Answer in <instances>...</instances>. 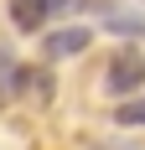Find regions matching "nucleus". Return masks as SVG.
<instances>
[{
    "instance_id": "nucleus-7",
    "label": "nucleus",
    "mask_w": 145,
    "mask_h": 150,
    "mask_svg": "<svg viewBox=\"0 0 145 150\" xmlns=\"http://www.w3.org/2000/svg\"><path fill=\"white\" fill-rule=\"evenodd\" d=\"M16 83H21V67L0 52V104H11V98H16Z\"/></svg>"
},
{
    "instance_id": "nucleus-4",
    "label": "nucleus",
    "mask_w": 145,
    "mask_h": 150,
    "mask_svg": "<svg viewBox=\"0 0 145 150\" xmlns=\"http://www.w3.org/2000/svg\"><path fill=\"white\" fill-rule=\"evenodd\" d=\"M16 93H26V98H36V104H52V73H47V67H21Z\"/></svg>"
},
{
    "instance_id": "nucleus-3",
    "label": "nucleus",
    "mask_w": 145,
    "mask_h": 150,
    "mask_svg": "<svg viewBox=\"0 0 145 150\" xmlns=\"http://www.w3.org/2000/svg\"><path fill=\"white\" fill-rule=\"evenodd\" d=\"M62 11H72V0H11V21L21 31H42L52 16H62Z\"/></svg>"
},
{
    "instance_id": "nucleus-2",
    "label": "nucleus",
    "mask_w": 145,
    "mask_h": 150,
    "mask_svg": "<svg viewBox=\"0 0 145 150\" xmlns=\"http://www.w3.org/2000/svg\"><path fill=\"white\" fill-rule=\"evenodd\" d=\"M88 42H93V26H62V31H47V36H42V57H47V62L78 57V52H88Z\"/></svg>"
},
{
    "instance_id": "nucleus-6",
    "label": "nucleus",
    "mask_w": 145,
    "mask_h": 150,
    "mask_svg": "<svg viewBox=\"0 0 145 150\" xmlns=\"http://www.w3.org/2000/svg\"><path fill=\"white\" fill-rule=\"evenodd\" d=\"M104 31H114V36H145V16H109L104 21Z\"/></svg>"
},
{
    "instance_id": "nucleus-1",
    "label": "nucleus",
    "mask_w": 145,
    "mask_h": 150,
    "mask_svg": "<svg viewBox=\"0 0 145 150\" xmlns=\"http://www.w3.org/2000/svg\"><path fill=\"white\" fill-rule=\"evenodd\" d=\"M140 83H145V52H140V47L114 52V57H109V73H104V88L124 98V93H135Z\"/></svg>"
},
{
    "instance_id": "nucleus-5",
    "label": "nucleus",
    "mask_w": 145,
    "mask_h": 150,
    "mask_svg": "<svg viewBox=\"0 0 145 150\" xmlns=\"http://www.w3.org/2000/svg\"><path fill=\"white\" fill-rule=\"evenodd\" d=\"M114 124H124V129H145V98H124V104L114 109Z\"/></svg>"
}]
</instances>
